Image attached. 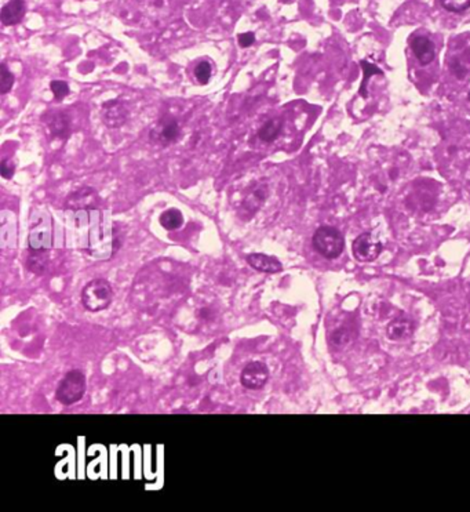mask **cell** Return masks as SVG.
I'll return each instance as SVG.
<instances>
[{"label":"cell","mask_w":470,"mask_h":512,"mask_svg":"<svg viewBox=\"0 0 470 512\" xmlns=\"http://www.w3.org/2000/svg\"><path fill=\"white\" fill-rule=\"evenodd\" d=\"M122 245H123V235L118 234V230L115 227L113 228V238H112V256L119 252Z\"/></svg>","instance_id":"26"},{"label":"cell","mask_w":470,"mask_h":512,"mask_svg":"<svg viewBox=\"0 0 470 512\" xmlns=\"http://www.w3.org/2000/svg\"><path fill=\"white\" fill-rule=\"evenodd\" d=\"M115 298L113 286L104 278L90 280L82 290V304L90 312H101L111 307Z\"/></svg>","instance_id":"1"},{"label":"cell","mask_w":470,"mask_h":512,"mask_svg":"<svg viewBox=\"0 0 470 512\" xmlns=\"http://www.w3.org/2000/svg\"><path fill=\"white\" fill-rule=\"evenodd\" d=\"M100 205L98 194L94 188L85 187L75 192H72L65 201V209L72 212H82V210H94Z\"/></svg>","instance_id":"9"},{"label":"cell","mask_w":470,"mask_h":512,"mask_svg":"<svg viewBox=\"0 0 470 512\" xmlns=\"http://www.w3.org/2000/svg\"><path fill=\"white\" fill-rule=\"evenodd\" d=\"M282 129H283V119L272 118L258 130V138L264 142H273L280 135Z\"/></svg>","instance_id":"16"},{"label":"cell","mask_w":470,"mask_h":512,"mask_svg":"<svg viewBox=\"0 0 470 512\" xmlns=\"http://www.w3.org/2000/svg\"><path fill=\"white\" fill-rule=\"evenodd\" d=\"M0 173H2L3 179L12 180L16 173V162L12 159H5L0 164Z\"/></svg>","instance_id":"24"},{"label":"cell","mask_w":470,"mask_h":512,"mask_svg":"<svg viewBox=\"0 0 470 512\" xmlns=\"http://www.w3.org/2000/svg\"><path fill=\"white\" fill-rule=\"evenodd\" d=\"M159 223L166 231H175L183 225V214L181 210L172 208L160 214Z\"/></svg>","instance_id":"17"},{"label":"cell","mask_w":470,"mask_h":512,"mask_svg":"<svg viewBox=\"0 0 470 512\" xmlns=\"http://www.w3.org/2000/svg\"><path fill=\"white\" fill-rule=\"evenodd\" d=\"M469 100H470V91H469Z\"/></svg>","instance_id":"28"},{"label":"cell","mask_w":470,"mask_h":512,"mask_svg":"<svg viewBox=\"0 0 470 512\" xmlns=\"http://www.w3.org/2000/svg\"><path fill=\"white\" fill-rule=\"evenodd\" d=\"M283 2H284V3H289V2H291V0H283Z\"/></svg>","instance_id":"27"},{"label":"cell","mask_w":470,"mask_h":512,"mask_svg":"<svg viewBox=\"0 0 470 512\" xmlns=\"http://www.w3.org/2000/svg\"><path fill=\"white\" fill-rule=\"evenodd\" d=\"M50 90L54 94V100L57 102H61L64 98H67L71 93L69 85L65 80H53L50 83Z\"/></svg>","instance_id":"20"},{"label":"cell","mask_w":470,"mask_h":512,"mask_svg":"<svg viewBox=\"0 0 470 512\" xmlns=\"http://www.w3.org/2000/svg\"><path fill=\"white\" fill-rule=\"evenodd\" d=\"M87 390V380L83 372L75 369L68 372L58 383L56 390L57 401L64 406H71L79 402Z\"/></svg>","instance_id":"2"},{"label":"cell","mask_w":470,"mask_h":512,"mask_svg":"<svg viewBox=\"0 0 470 512\" xmlns=\"http://www.w3.org/2000/svg\"><path fill=\"white\" fill-rule=\"evenodd\" d=\"M14 75L9 71L6 64H2L0 67V93L8 94L13 86H14Z\"/></svg>","instance_id":"19"},{"label":"cell","mask_w":470,"mask_h":512,"mask_svg":"<svg viewBox=\"0 0 470 512\" xmlns=\"http://www.w3.org/2000/svg\"><path fill=\"white\" fill-rule=\"evenodd\" d=\"M27 13V3L25 0H9L3 6L2 13H0V20L6 27H13L20 24Z\"/></svg>","instance_id":"13"},{"label":"cell","mask_w":470,"mask_h":512,"mask_svg":"<svg viewBox=\"0 0 470 512\" xmlns=\"http://www.w3.org/2000/svg\"><path fill=\"white\" fill-rule=\"evenodd\" d=\"M238 43L242 49H247L256 43V35L253 32H245L238 36Z\"/></svg>","instance_id":"25"},{"label":"cell","mask_w":470,"mask_h":512,"mask_svg":"<svg viewBox=\"0 0 470 512\" xmlns=\"http://www.w3.org/2000/svg\"><path fill=\"white\" fill-rule=\"evenodd\" d=\"M194 78L196 80L200 83V85H207L211 79V74H212V68L210 65V63H199L196 67H194Z\"/></svg>","instance_id":"21"},{"label":"cell","mask_w":470,"mask_h":512,"mask_svg":"<svg viewBox=\"0 0 470 512\" xmlns=\"http://www.w3.org/2000/svg\"><path fill=\"white\" fill-rule=\"evenodd\" d=\"M49 250H30L27 258V268L36 275H41L46 271L49 265Z\"/></svg>","instance_id":"15"},{"label":"cell","mask_w":470,"mask_h":512,"mask_svg":"<svg viewBox=\"0 0 470 512\" xmlns=\"http://www.w3.org/2000/svg\"><path fill=\"white\" fill-rule=\"evenodd\" d=\"M315 250L324 258H338L345 247L344 235L334 227L323 225L316 230L312 239Z\"/></svg>","instance_id":"3"},{"label":"cell","mask_w":470,"mask_h":512,"mask_svg":"<svg viewBox=\"0 0 470 512\" xmlns=\"http://www.w3.org/2000/svg\"><path fill=\"white\" fill-rule=\"evenodd\" d=\"M352 252L357 261L371 263L379 257L382 252V243L377 241L371 234L366 232L355 239L352 245Z\"/></svg>","instance_id":"7"},{"label":"cell","mask_w":470,"mask_h":512,"mask_svg":"<svg viewBox=\"0 0 470 512\" xmlns=\"http://www.w3.org/2000/svg\"><path fill=\"white\" fill-rule=\"evenodd\" d=\"M30 250H49L52 247V221L50 217H39L30 230Z\"/></svg>","instance_id":"8"},{"label":"cell","mask_w":470,"mask_h":512,"mask_svg":"<svg viewBox=\"0 0 470 512\" xmlns=\"http://www.w3.org/2000/svg\"><path fill=\"white\" fill-rule=\"evenodd\" d=\"M102 122L109 129H119L124 126L130 119V108L120 98H113L102 104L101 107Z\"/></svg>","instance_id":"6"},{"label":"cell","mask_w":470,"mask_h":512,"mask_svg":"<svg viewBox=\"0 0 470 512\" xmlns=\"http://www.w3.org/2000/svg\"><path fill=\"white\" fill-rule=\"evenodd\" d=\"M412 323L407 319H397L392 322L388 327V335L392 340H403L407 338L412 333Z\"/></svg>","instance_id":"18"},{"label":"cell","mask_w":470,"mask_h":512,"mask_svg":"<svg viewBox=\"0 0 470 512\" xmlns=\"http://www.w3.org/2000/svg\"><path fill=\"white\" fill-rule=\"evenodd\" d=\"M441 5L451 13H462L470 8V0H441Z\"/></svg>","instance_id":"22"},{"label":"cell","mask_w":470,"mask_h":512,"mask_svg":"<svg viewBox=\"0 0 470 512\" xmlns=\"http://www.w3.org/2000/svg\"><path fill=\"white\" fill-rule=\"evenodd\" d=\"M249 265L262 274H279L283 271V264L273 256L264 253H253L247 256Z\"/></svg>","instance_id":"12"},{"label":"cell","mask_w":470,"mask_h":512,"mask_svg":"<svg viewBox=\"0 0 470 512\" xmlns=\"http://www.w3.org/2000/svg\"><path fill=\"white\" fill-rule=\"evenodd\" d=\"M269 377H271V372H269L268 365L260 361H254V362H249L243 368L240 373V384L246 390L257 391V390H262L267 386V383L269 381Z\"/></svg>","instance_id":"5"},{"label":"cell","mask_w":470,"mask_h":512,"mask_svg":"<svg viewBox=\"0 0 470 512\" xmlns=\"http://www.w3.org/2000/svg\"><path fill=\"white\" fill-rule=\"evenodd\" d=\"M410 45H411V49H412L415 57L419 60V63L422 65H427L429 63H432L434 60L436 52H434V46H433V43L429 38L415 36L411 41Z\"/></svg>","instance_id":"14"},{"label":"cell","mask_w":470,"mask_h":512,"mask_svg":"<svg viewBox=\"0 0 470 512\" xmlns=\"http://www.w3.org/2000/svg\"><path fill=\"white\" fill-rule=\"evenodd\" d=\"M182 134L181 124L177 118L174 116H163L157 124L150 130L149 133V140L155 145L160 146H168L175 144Z\"/></svg>","instance_id":"4"},{"label":"cell","mask_w":470,"mask_h":512,"mask_svg":"<svg viewBox=\"0 0 470 512\" xmlns=\"http://www.w3.org/2000/svg\"><path fill=\"white\" fill-rule=\"evenodd\" d=\"M361 67L364 69V80H363V85H361V89H360V94L367 98V93H366V87H367V80L374 76V75H382V71L379 68H377L374 64H370L367 61H361Z\"/></svg>","instance_id":"23"},{"label":"cell","mask_w":470,"mask_h":512,"mask_svg":"<svg viewBox=\"0 0 470 512\" xmlns=\"http://www.w3.org/2000/svg\"><path fill=\"white\" fill-rule=\"evenodd\" d=\"M43 122L53 138L68 140L72 133V123L69 116L63 111H53L43 115Z\"/></svg>","instance_id":"10"},{"label":"cell","mask_w":470,"mask_h":512,"mask_svg":"<svg viewBox=\"0 0 470 512\" xmlns=\"http://www.w3.org/2000/svg\"><path fill=\"white\" fill-rule=\"evenodd\" d=\"M267 198H268V187L265 184H256L250 187L240 205L242 216H247L249 219L253 217L261 209Z\"/></svg>","instance_id":"11"}]
</instances>
